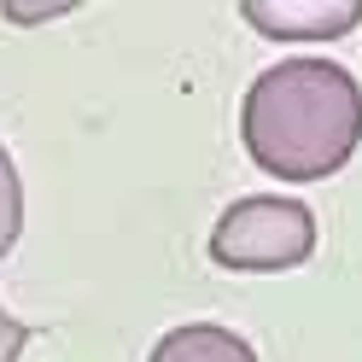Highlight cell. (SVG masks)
Here are the masks:
<instances>
[{"instance_id":"cell-1","label":"cell","mask_w":362,"mask_h":362,"mask_svg":"<svg viewBox=\"0 0 362 362\" xmlns=\"http://www.w3.org/2000/svg\"><path fill=\"white\" fill-rule=\"evenodd\" d=\"M240 141L252 164L275 181H327L362 146V88L339 59L298 53L245 88Z\"/></svg>"},{"instance_id":"cell-7","label":"cell","mask_w":362,"mask_h":362,"mask_svg":"<svg viewBox=\"0 0 362 362\" xmlns=\"http://www.w3.org/2000/svg\"><path fill=\"white\" fill-rule=\"evenodd\" d=\"M24 345H30V327L18 322L6 304H0V362H18V356H24Z\"/></svg>"},{"instance_id":"cell-3","label":"cell","mask_w":362,"mask_h":362,"mask_svg":"<svg viewBox=\"0 0 362 362\" xmlns=\"http://www.w3.org/2000/svg\"><path fill=\"white\" fill-rule=\"evenodd\" d=\"M240 18L269 41H339L362 24V0H240Z\"/></svg>"},{"instance_id":"cell-5","label":"cell","mask_w":362,"mask_h":362,"mask_svg":"<svg viewBox=\"0 0 362 362\" xmlns=\"http://www.w3.org/2000/svg\"><path fill=\"white\" fill-rule=\"evenodd\" d=\"M18 234H24V181H18L12 152L0 146V257L18 245Z\"/></svg>"},{"instance_id":"cell-6","label":"cell","mask_w":362,"mask_h":362,"mask_svg":"<svg viewBox=\"0 0 362 362\" xmlns=\"http://www.w3.org/2000/svg\"><path fill=\"white\" fill-rule=\"evenodd\" d=\"M64 12H76V0H6V6H0V18H6V24H47V18H64Z\"/></svg>"},{"instance_id":"cell-4","label":"cell","mask_w":362,"mask_h":362,"mask_svg":"<svg viewBox=\"0 0 362 362\" xmlns=\"http://www.w3.org/2000/svg\"><path fill=\"white\" fill-rule=\"evenodd\" d=\"M146 362H257V351L245 333L222 327V322H181L170 333H158Z\"/></svg>"},{"instance_id":"cell-2","label":"cell","mask_w":362,"mask_h":362,"mask_svg":"<svg viewBox=\"0 0 362 362\" xmlns=\"http://www.w3.org/2000/svg\"><path fill=\"white\" fill-rule=\"evenodd\" d=\"M315 252V211L286 193H252L234 199L211 228V263L234 275H281Z\"/></svg>"}]
</instances>
